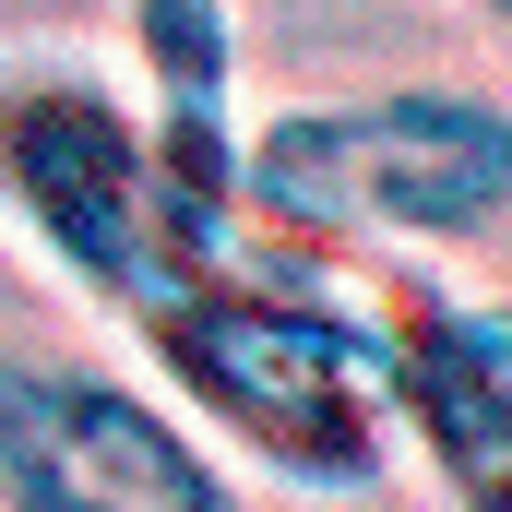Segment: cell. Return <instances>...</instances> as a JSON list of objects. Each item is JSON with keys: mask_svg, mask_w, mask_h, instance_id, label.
Instances as JSON below:
<instances>
[{"mask_svg": "<svg viewBox=\"0 0 512 512\" xmlns=\"http://www.w3.org/2000/svg\"><path fill=\"white\" fill-rule=\"evenodd\" d=\"M120 334L251 477L298 489V501H370L405 453L382 298L358 286V262L298 251L251 203L203 215L155 262Z\"/></svg>", "mask_w": 512, "mask_h": 512, "instance_id": "1", "label": "cell"}, {"mask_svg": "<svg viewBox=\"0 0 512 512\" xmlns=\"http://www.w3.org/2000/svg\"><path fill=\"white\" fill-rule=\"evenodd\" d=\"M239 203V143L179 131L131 48H0V239L120 322L203 215Z\"/></svg>", "mask_w": 512, "mask_h": 512, "instance_id": "2", "label": "cell"}, {"mask_svg": "<svg viewBox=\"0 0 512 512\" xmlns=\"http://www.w3.org/2000/svg\"><path fill=\"white\" fill-rule=\"evenodd\" d=\"M239 203L298 251H477L512 227V108L477 84L286 96L239 120Z\"/></svg>", "mask_w": 512, "mask_h": 512, "instance_id": "3", "label": "cell"}, {"mask_svg": "<svg viewBox=\"0 0 512 512\" xmlns=\"http://www.w3.org/2000/svg\"><path fill=\"white\" fill-rule=\"evenodd\" d=\"M0 512H251V465L167 382L0 346Z\"/></svg>", "mask_w": 512, "mask_h": 512, "instance_id": "4", "label": "cell"}, {"mask_svg": "<svg viewBox=\"0 0 512 512\" xmlns=\"http://www.w3.org/2000/svg\"><path fill=\"white\" fill-rule=\"evenodd\" d=\"M393 346V417L405 453L441 477V512H512V358L489 334V298L441 274H370Z\"/></svg>", "mask_w": 512, "mask_h": 512, "instance_id": "5", "label": "cell"}, {"mask_svg": "<svg viewBox=\"0 0 512 512\" xmlns=\"http://www.w3.org/2000/svg\"><path fill=\"white\" fill-rule=\"evenodd\" d=\"M120 48L155 84V108L179 131L239 143L251 120V72H239V0H120Z\"/></svg>", "mask_w": 512, "mask_h": 512, "instance_id": "6", "label": "cell"}, {"mask_svg": "<svg viewBox=\"0 0 512 512\" xmlns=\"http://www.w3.org/2000/svg\"><path fill=\"white\" fill-rule=\"evenodd\" d=\"M453 12H465V24H489V36L512 48V0H453Z\"/></svg>", "mask_w": 512, "mask_h": 512, "instance_id": "7", "label": "cell"}, {"mask_svg": "<svg viewBox=\"0 0 512 512\" xmlns=\"http://www.w3.org/2000/svg\"><path fill=\"white\" fill-rule=\"evenodd\" d=\"M489 334H501V358H512V298H489Z\"/></svg>", "mask_w": 512, "mask_h": 512, "instance_id": "8", "label": "cell"}]
</instances>
